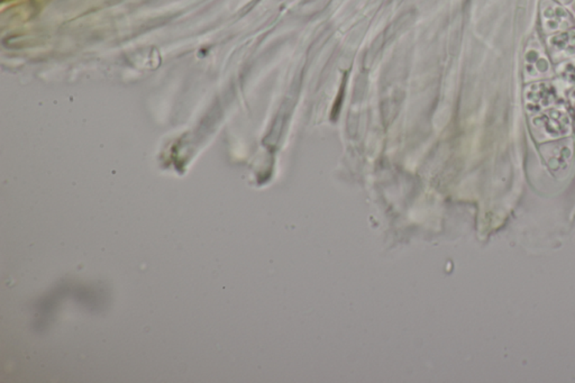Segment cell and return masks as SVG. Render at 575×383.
I'll list each match as a JSON object with an SVG mask.
<instances>
[{"label":"cell","instance_id":"cell-2","mask_svg":"<svg viewBox=\"0 0 575 383\" xmlns=\"http://www.w3.org/2000/svg\"><path fill=\"white\" fill-rule=\"evenodd\" d=\"M535 124L543 127L548 135H564L570 131V121L564 111L552 109L535 121Z\"/></svg>","mask_w":575,"mask_h":383},{"label":"cell","instance_id":"cell-5","mask_svg":"<svg viewBox=\"0 0 575 383\" xmlns=\"http://www.w3.org/2000/svg\"><path fill=\"white\" fill-rule=\"evenodd\" d=\"M526 67L530 68V74H534V70L537 73H544L548 70V62L545 57L540 55L537 49H530L526 55Z\"/></svg>","mask_w":575,"mask_h":383},{"label":"cell","instance_id":"cell-7","mask_svg":"<svg viewBox=\"0 0 575 383\" xmlns=\"http://www.w3.org/2000/svg\"><path fill=\"white\" fill-rule=\"evenodd\" d=\"M571 104H572L573 109H575V90L572 92V95H571Z\"/></svg>","mask_w":575,"mask_h":383},{"label":"cell","instance_id":"cell-6","mask_svg":"<svg viewBox=\"0 0 575 383\" xmlns=\"http://www.w3.org/2000/svg\"><path fill=\"white\" fill-rule=\"evenodd\" d=\"M562 76L564 77L565 80L575 84V60L571 62L565 63L561 70Z\"/></svg>","mask_w":575,"mask_h":383},{"label":"cell","instance_id":"cell-3","mask_svg":"<svg viewBox=\"0 0 575 383\" xmlns=\"http://www.w3.org/2000/svg\"><path fill=\"white\" fill-rule=\"evenodd\" d=\"M542 17H543L544 28L547 32L566 30L573 24L572 18L569 13L555 4L548 3V5L544 7Z\"/></svg>","mask_w":575,"mask_h":383},{"label":"cell","instance_id":"cell-1","mask_svg":"<svg viewBox=\"0 0 575 383\" xmlns=\"http://www.w3.org/2000/svg\"><path fill=\"white\" fill-rule=\"evenodd\" d=\"M557 99V91L552 84L546 82L535 84L530 86L526 91V101L528 109L532 111H542L554 103Z\"/></svg>","mask_w":575,"mask_h":383},{"label":"cell","instance_id":"cell-4","mask_svg":"<svg viewBox=\"0 0 575 383\" xmlns=\"http://www.w3.org/2000/svg\"><path fill=\"white\" fill-rule=\"evenodd\" d=\"M553 49L566 55H575V30L559 33L549 40Z\"/></svg>","mask_w":575,"mask_h":383}]
</instances>
